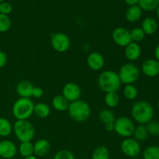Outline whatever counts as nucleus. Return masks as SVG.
I'll return each mask as SVG.
<instances>
[{
	"instance_id": "1",
	"label": "nucleus",
	"mask_w": 159,
	"mask_h": 159,
	"mask_svg": "<svg viewBox=\"0 0 159 159\" xmlns=\"http://www.w3.org/2000/svg\"><path fill=\"white\" fill-rule=\"evenodd\" d=\"M155 112L151 103L146 101H138L131 108V116L133 119L141 125H145L152 120Z\"/></svg>"
},
{
	"instance_id": "2",
	"label": "nucleus",
	"mask_w": 159,
	"mask_h": 159,
	"mask_svg": "<svg viewBox=\"0 0 159 159\" xmlns=\"http://www.w3.org/2000/svg\"><path fill=\"white\" fill-rule=\"evenodd\" d=\"M118 73L112 70H107L101 73L98 78V85L104 93L117 92L121 86Z\"/></svg>"
},
{
	"instance_id": "3",
	"label": "nucleus",
	"mask_w": 159,
	"mask_h": 159,
	"mask_svg": "<svg viewBox=\"0 0 159 159\" xmlns=\"http://www.w3.org/2000/svg\"><path fill=\"white\" fill-rule=\"evenodd\" d=\"M70 117L75 122L82 123L87 120L91 114V107L84 100H76L69 103L68 109Z\"/></svg>"
},
{
	"instance_id": "4",
	"label": "nucleus",
	"mask_w": 159,
	"mask_h": 159,
	"mask_svg": "<svg viewBox=\"0 0 159 159\" xmlns=\"http://www.w3.org/2000/svg\"><path fill=\"white\" fill-rule=\"evenodd\" d=\"M34 105L30 98H20L12 106V114L17 120H27L34 113Z\"/></svg>"
},
{
	"instance_id": "5",
	"label": "nucleus",
	"mask_w": 159,
	"mask_h": 159,
	"mask_svg": "<svg viewBox=\"0 0 159 159\" xmlns=\"http://www.w3.org/2000/svg\"><path fill=\"white\" fill-rule=\"evenodd\" d=\"M12 130L20 142L31 141L35 136V129L28 120H16L12 126Z\"/></svg>"
},
{
	"instance_id": "6",
	"label": "nucleus",
	"mask_w": 159,
	"mask_h": 159,
	"mask_svg": "<svg viewBox=\"0 0 159 159\" xmlns=\"http://www.w3.org/2000/svg\"><path fill=\"white\" fill-rule=\"evenodd\" d=\"M121 83L125 85L134 84L138 81L140 76V70L138 67L132 63L124 64L120 68L118 72Z\"/></svg>"
},
{
	"instance_id": "7",
	"label": "nucleus",
	"mask_w": 159,
	"mask_h": 159,
	"mask_svg": "<svg viewBox=\"0 0 159 159\" xmlns=\"http://www.w3.org/2000/svg\"><path fill=\"white\" fill-rule=\"evenodd\" d=\"M134 121L127 116H120L114 122V131L123 138H130L134 131Z\"/></svg>"
},
{
	"instance_id": "8",
	"label": "nucleus",
	"mask_w": 159,
	"mask_h": 159,
	"mask_svg": "<svg viewBox=\"0 0 159 159\" xmlns=\"http://www.w3.org/2000/svg\"><path fill=\"white\" fill-rule=\"evenodd\" d=\"M51 44L54 51L63 53L69 49L71 40L67 34L64 33H56L51 37Z\"/></svg>"
},
{
	"instance_id": "9",
	"label": "nucleus",
	"mask_w": 159,
	"mask_h": 159,
	"mask_svg": "<svg viewBox=\"0 0 159 159\" xmlns=\"http://www.w3.org/2000/svg\"><path fill=\"white\" fill-rule=\"evenodd\" d=\"M120 149L123 153L130 158L138 156L141 152V144L138 141L131 138H125L120 144Z\"/></svg>"
},
{
	"instance_id": "10",
	"label": "nucleus",
	"mask_w": 159,
	"mask_h": 159,
	"mask_svg": "<svg viewBox=\"0 0 159 159\" xmlns=\"http://www.w3.org/2000/svg\"><path fill=\"white\" fill-rule=\"evenodd\" d=\"M112 37L113 42L122 48H125L132 42L130 30L125 27H116L113 30Z\"/></svg>"
},
{
	"instance_id": "11",
	"label": "nucleus",
	"mask_w": 159,
	"mask_h": 159,
	"mask_svg": "<svg viewBox=\"0 0 159 159\" xmlns=\"http://www.w3.org/2000/svg\"><path fill=\"white\" fill-rule=\"evenodd\" d=\"M81 94L80 86L75 82H68L62 89V96L69 102L80 99Z\"/></svg>"
},
{
	"instance_id": "12",
	"label": "nucleus",
	"mask_w": 159,
	"mask_h": 159,
	"mask_svg": "<svg viewBox=\"0 0 159 159\" xmlns=\"http://www.w3.org/2000/svg\"><path fill=\"white\" fill-rule=\"evenodd\" d=\"M141 70L148 77H156L159 75V61L156 59H148L142 63Z\"/></svg>"
},
{
	"instance_id": "13",
	"label": "nucleus",
	"mask_w": 159,
	"mask_h": 159,
	"mask_svg": "<svg viewBox=\"0 0 159 159\" xmlns=\"http://www.w3.org/2000/svg\"><path fill=\"white\" fill-rule=\"evenodd\" d=\"M17 148L12 141L4 140L0 142V157L6 159H10L16 156Z\"/></svg>"
},
{
	"instance_id": "14",
	"label": "nucleus",
	"mask_w": 159,
	"mask_h": 159,
	"mask_svg": "<svg viewBox=\"0 0 159 159\" xmlns=\"http://www.w3.org/2000/svg\"><path fill=\"white\" fill-rule=\"evenodd\" d=\"M87 65L93 71H99L104 67L105 59L100 53L93 52L87 57Z\"/></svg>"
},
{
	"instance_id": "15",
	"label": "nucleus",
	"mask_w": 159,
	"mask_h": 159,
	"mask_svg": "<svg viewBox=\"0 0 159 159\" xmlns=\"http://www.w3.org/2000/svg\"><path fill=\"white\" fill-rule=\"evenodd\" d=\"M124 54L127 60L130 61H134L138 60L141 54V48L138 43L131 42L129 43L124 49Z\"/></svg>"
},
{
	"instance_id": "16",
	"label": "nucleus",
	"mask_w": 159,
	"mask_h": 159,
	"mask_svg": "<svg viewBox=\"0 0 159 159\" xmlns=\"http://www.w3.org/2000/svg\"><path fill=\"white\" fill-rule=\"evenodd\" d=\"M34 85L28 81H21L16 87V91L20 98H30L32 96V91Z\"/></svg>"
},
{
	"instance_id": "17",
	"label": "nucleus",
	"mask_w": 159,
	"mask_h": 159,
	"mask_svg": "<svg viewBox=\"0 0 159 159\" xmlns=\"http://www.w3.org/2000/svg\"><path fill=\"white\" fill-rule=\"evenodd\" d=\"M51 150V144L47 139H40L34 144V154L37 156L43 157L48 155Z\"/></svg>"
},
{
	"instance_id": "18",
	"label": "nucleus",
	"mask_w": 159,
	"mask_h": 159,
	"mask_svg": "<svg viewBox=\"0 0 159 159\" xmlns=\"http://www.w3.org/2000/svg\"><path fill=\"white\" fill-rule=\"evenodd\" d=\"M158 27V22L155 19L152 17H147L143 20L141 28L143 30L145 35H152L156 33Z\"/></svg>"
},
{
	"instance_id": "19",
	"label": "nucleus",
	"mask_w": 159,
	"mask_h": 159,
	"mask_svg": "<svg viewBox=\"0 0 159 159\" xmlns=\"http://www.w3.org/2000/svg\"><path fill=\"white\" fill-rule=\"evenodd\" d=\"M142 16V9L139 7L138 5L137 6H130L126 11L125 16L127 21L130 23H135L141 19Z\"/></svg>"
},
{
	"instance_id": "20",
	"label": "nucleus",
	"mask_w": 159,
	"mask_h": 159,
	"mask_svg": "<svg viewBox=\"0 0 159 159\" xmlns=\"http://www.w3.org/2000/svg\"><path fill=\"white\" fill-rule=\"evenodd\" d=\"M70 102L62 95H57L52 99L51 104L57 111L64 112L68 110Z\"/></svg>"
},
{
	"instance_id": "21",
	"label": "nucleus",
	"mask_w": 159,
	"mask_h": 159,
	"mask_svg": "<svg viewBox=\"0 0 159 159\" xmlns=\"http://www.w3.org/2000/svg\"><path fill=\"white\" fill-rule=\"evenodd\" d=\"M34 113L36 116L39 118H47L50 115L51 113V109L50 107L45 102H38L36 105H34Z\"/></svg>"
},
{
	"instance_id": "22",
	"label": "nucleus",
	"mask_w": 159,
	"mask_h": 159,
	"mask_svg": "<svg viewBox=\"0 0 159 159\" xmlns=\"http://www.w3.org/2000/svg\"><path fill=\"white\" fill-rule=\"evenodd\" d=\"M99 120L106 125L107 124H113L116 120V117L115 115L111 110H107V109H103L99 112Z\"/></svg>"
},
{
	"instance_id": "23",
	"label": "nucleus",
	"mask_w": 159,
	"mask_h": 159,
	"mask_svg": "<svg viewBox=\"0 0 159 159\" xmlns=\"http://www.w3.org/2000/svg\"><path fill=\"white\" fill-rule=\"evenodd\" d=\"M12 131V125L6 118L0 117V137L6 138Z\"/></svg>"
},
{
	"instance_id": "24",
	"label": "nucleus",
	"mask_w": 159,
	"mask_h": 159,
	"mask_svg": "<svg viewBox=\"0 0 159 159\" xmlns=\"http://www.w3.org/2000/svg\"><path fill=\"white\" fill-rule=\"evenodd\" d=\"M148 135V133L145 126L139 124L138 127H135L134 131L132 136L134 137V139H135L138 142H141V141H144L147 139Z\"/></svg>"
},
{
	"instance_id": "25",
	"label": "nucleus",
	"mask_w": 159,
	"mask_h": 159,
	"mask_svg": "<svg viewBox=\"0 0 159 159\" xmlns=\"http://www.w3.org/2000/svg\"><path fill=\"white\" fill-rule=\"evenodd\" d=\"M104 102L106 105L110 108H114L117 107L120 102V96L116 93V92L113 93H106L105 98H104Z\"/></svg>"
},
{
	"instance_id": "26",
	"label": "nucleus",
	"mask_w": 159,
	"mask_h": 159,
	"mask_svg": "<svg viewBox=\"0 0 159 159\" xmlns=\"http://www.w3.org/2000/svg\"><path fill=\"white\" fill-rule=\"evenodd\" d=\"M19 152L20 155L23 158L31 156L34 154V144L31 141H26V142H21L20 147H19Z\"/></svg>"
},
{
	"instance_id": "27",
	"label": "nucleus",
	"mask_w": 159,
	"mask_h": 159,
	"mask_svg": "<svg viewBox=\"0 0 159 159\" xmlns=\"http://www.w3.org/2000/svg\"><path fill=\"white\" fill-rule=\"evenodd\" d=\"M110 151L105 146H99L93 151L92 159H110Z\"/></svg>"
},
{
	"instance_id": "28",
	"label": "nucleus",
	"mask_w": 159,
	"mask_h": 159,
	"mask_svg": "<svg viewBox=\"0 0 159 159\" xmlns=\"http://www.w3.org/2000/svg\"><path fill=\"white\" fill-rule=\"evenodd\" d=\"M124 97L128 100H134L138 97V89L133 85V84H129V85H125L124 90H123Z\"/></svg>"
},
{
	"instance_id": "29",
	"label": "nucleus",
	"mask_w": 159,
	"mask_h": 159,
	"mask_svg": "<svg viewBox=\"0 0 159 159\" xmlns=\"http://www.w3.org/2000/svg\"><path fill=\"white\" fill-rule=\"evenodd\" d=\"M159 5V0H139L138 6L142 10L152 11L157 9Z\"/></svg>"
},
{
	"instance_id": "30",
	"label": "nucleus",
	"mask_w": 159,
	"mask_h": 159,
	"mask_svg": "<svg viewBox=\"0 0 159 159\" xmlns=\"http://www.w3.org/2000/svg\"><path fill=\"white\" fill-rule=\"evenodd\" d=\"M143 159H159V147L156 145L149 146L143 153Z\"/></svg>"
},
{
	"instance_id": "31",
	"label": "nucleus",
	"mask_w": 159,
	"mask_h": 159,
	"mask_svg": "<svg viewBox=\"0 0 159 159\" xmlns=\"http://www.w3.org/2000/svg\"><path fill=\"white\" fill-rule=\"evenodd\" d=\"M130 33L132 42L138 43V42L142 41L145 37V34L141 27L134 28L130 31Z\"/></svg>"
},
{
	"instance_id": "32",
	"label": "nucleus",
	"mask_w": 159,
	"mask_h": 159,
	"mask_svg": "<svg viewBox=\"0 0 159 159\" xmlns=\"http://www.w3.org/2000/svg\"><path fill=\"white\" fill-rule=\"evenodd\" d=\"M11 27V20L7 15L0 13V32H6Z\"/></svg>"
},
{
	"instance_id": "33",
	"label": "nucleus",
	"mask_w": 159,
	"mask_h": 159,
	"mask_svg": "<svg viewBox=\"0 0 159 159\" xmlns=\"http://www.w3.org/2000/svg\"><path fill=\"white\" fill-rule=\"evenodd\" d=\"M148 133L150 134L152 136H158L159 135V121L151 120L148 124H147L146 127Z\"/></svg>"
},
{
	"instance_id": "34",
	"label": "nucleus",
	"mask_w": 159,
	"mask_h": 159,
	"mask_svg": "<svg viewBox=\"0 0 159 159\" xmlns=\"http://www.w3.org/2000/svg\"><path fill=\"white\" fill-rule=\"evenodd\" d=\"M54 159H75V156L70 151L61 150L55 154Z\"/></svg>"
},
{
	"instance_id": "35",
	"label": "nucleus",
	"mask_w": 159,
	"mask_h": 159,
	"mask_svg": "<svg viewBox=\"0 0 159 159\" xmlns=\"http://www.w3.org/2000/svg\"><path fill=\"white\" fill-rule=\"evenodd\" d=\"M12 6L10 3L2 2L0 4V13L8 16V14H9L12 12Z\"/></svg>"
},
{
	"instance_id": "36",
	"label": "nucleus",
	"mask_w": 159,
	"mask_h": 159,
	"mask_svg": "<svg viewBox=\"0 0 159 159\" xmlns=\"http://www.w3.org/2000/svg\"><path fill=\"white\" fill-rule=\"evenodd\" d=\"M43 95V90L38 86H34L32 91V96L34 98H40Z\"/></svg>"
},
{
	"instance_id": "37",
	"label": "nucleus",
	"mask_w": 159,
	"mask_h": 159,
	"mask_svg": "<svg viewBox=\"0 0 159 159\" xmlns=\"http://www.w3.org/2000/svg\"><path fill=\"white\" fill-rule=\"evenodd\" d=\"M7 62V55L5 52L0 51V69L6 65Z\"/></svg>"
},
{
	"instance_id": "38",
	"label": "nucleus",
	"mask_w": 159,
	"mask_h": 159,
	"mask_svg": "<svg viewBox=\"0 0 159 159\" xmlns=\"http://www.w3.org/2000/svg\"><path fill=\"white\" fill-rule=\"evenodd\" d=\"M104 127H105V129L107 131H114V123H113V124H106V125H104Z\"/></svg>"
},
{
	"instance_id": "39",
	"label": "nucleus",
	"mask_w": 159,
	"mask_h": 159,
	"mask_svg": "<svg viewBox=\"0 0 159 159\" xmlns=\"http://www.w3.org/2000/svg\"><path fill=\"white\" fill-rule=\"evenodd\" d=\"M138 2H139V0H125V2L130 6H137V5H138Z\"/></svg>"
},
{
	"instance_id": "40",
	"label": "nucleus",
	"mask_w": 159,
	"mask_h": 159,
	"mask_svg": "<svg viewBox=\"0 0 159 159\" xmlns=\"http://www.w3.org/2000/svg\"><path fill=\"white\" fill-rule=\"evenodd\" d=\"M155 57L156 60L159 61V44L157 45V47L155 49Z\"/></svg>"
},
{
	"instance_id": "41",
	"label": "nucleus",
	"mask_w": 159,
	"mask_h": 159,
	"mask_svg": "<svg viewBox=\"0 0 159 159\" xmlns=\"http://www.w3.org/2000/svg\"><path fill=\"white\" fill-rule=\"evenodd\" d=\"M24 159H37L35 156H34V155H31V156H29V157H26V158H24Z\"/></svg>"
},
{
	"instance_id": "42",
	"label": "nucleus",
	"mask_w": 159,
	"mask_h": 159,
	"mask_svg": "<svg viewBox=\"0 0 159 159\" xmlns=\"http://www.w3.org/2000/svg\"><path fill=\"white\" fill-rule=\"evenodd\" d=\"M156 14H157V16H158V18L159 19V5L156 9Z\"/></svg>"
},
{
	"instance_id": "43",
	"label": "nucleus",
	"mask_w": 159,
	"mask_h": 159,
	"mask_svg": "<svg viewBox=\"0 0 159 159\" xmlns=\"http://www.w3.org/2000/svg\"><path fill=\"white\" fill-rule=\"evenodd\" d=\"M158 110H159V100H158Z\"/></svg>"
},
{
	"instance_id": "44",
	"label": "nucleus",
	"mask_w": 159,
	"mask_h": 159,
	"mask_svg": "<svg viewBox=\"0 0 159 159\" xmlns=\"http://www.w3.org/2000/svg\"><path fill=\"white\" fill-rule=\"evenodd\" d=\"M3 1H5V0H0V2H3Z\"/></svg>"
}]
</instances>
